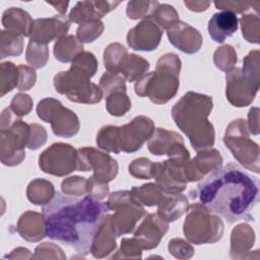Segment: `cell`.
<instances>
[{"label":"cell","instance_id":"35","mask_svg":"<svg viewBox=\"0 0 260 260\" xmlns=\"http://www.w3.org/2000/svg\"><path fill=\"white\" fill-rule=\"evenodd\" d=\"M104 30V24L101 20H91L81 23L77 28V37L80 42L91 43L99 38Z\"/></svg>","mask_w":260,"mask_h":260},{"label":"cell","instance_id":"11","mask_svg":"<svg viewBox=\"0 0 260 260\" xmlns=\"http://www.w3.org/2000/svg\"><path fill=\"white\" fill-rule=\"evenodd\" d=\"M258 88L259 81L240 68H234L226 73V99L235 107L248 106L254 100Z\"/></svg>","mask_w":260,"mask_h":260},{"label":"cell","instance_id":"23","mask_svg":"<svg viewBox=\"0 0 260 260\" xmlns=\"http://www.w3.org/2000/svg\"><path fill=\"white\" fill-rule=\"evenodd\" d=\"M32 22L34 20L26 11L15 7H11L5 10L2 17L3 26L7 30L17 34L21 37L30 36Z\"/></svg>","mask_w":260,"mask_h":260},{"label":"cell","instance_id":"26","mask_svg":"<svg viewBox=\"0 0 260 260\" xmlns=\"http://www.w3.org/2000/svg\"><path fill=\"white\" fill-rule=\"evenodd\" d=\"M131 196L138 203L146 206L158 205L161 201L165 192H162L156 184H145L141 187L132 188Z\"/></svg>","mask_w":260,"mask_h":260},{"label":"cell","instance_id":"33","mask_svg":"<svg viewBox=\"0 0 260 260\" xmlns=\"http://www.w3.org/2000/svg\"><path fill=\"white\" fill-rule=\"evenodd\" d=\"M100 88L103 91V95L107 98L114 91L126 90L125 78L119 73L105 72L100 80Z\"/></svg>","mask_w":260,"mask_h":260},{"label":"cell","instance_id":"5","mask_svg":"<svg viewBox=\"0 0 260 260\" xmlns=\"http://www.w3.org/2000/svg\"><path fill=\"white\" fill-rule=\"evenodd\" d=\"M181 61L176 54L161 56L152 71L135 83V92L139 96H148L157 105L166 104L175 96L179 87Z\"/></svg>","mask_w":260,"mask_h":260},{"label":"cell","instance_id":"39","mask_svg":"<svg viewBox=\"0 0 260 260\" xmlns=\"http://www.w3.org/2000/svg\"><path fill=\"white\" fill-rule=\"evenodd\" d=\"M19 70V83L17 85L19 90H27L29 89L36 82V72L22 64L18 66Z\"/></svg>","mask_w":260,"mask_h":260},{"label":"cell","instance_id":"2","mask_svg":"<svg viewBox=\"0 0 260 260\" xmlns=\"http://www.w3.org/2000/svg\"><path fill=\"white\" fill-rule=\"evenodd\" d=\"M190 196L229 223L254 220L252 211L259 200V182L240 166L230 162L203 179L190 191Z\"/></svg>","mask_w":260,"mask_h":260},{"label":"cell","instance_id":"17","mask_svg":"<svg viewBox=\"0 0 260 260\" xmlns=\"http://www.w3.org/2000/svg\"><path fill=\"white\" fill-rule=\"evenodd\" d=\"M168 229V222L162 220L158 214H146L141 224L137 228L134 239L141 248L149 250L158 245Z\"/></svg>","mask_w":260,"mask_h":260},{"label":"cell","instance_id":"3","mask_svg":"<svg viewBox=\"0 0 260 260\" xmlns=\"http://www.w3.org/2000/svg\"><path fill=\"white\" fill-rule=\"evenodd\" d=\"M211 110L212 98L193 91L184 94L172 110L176 125L198 152L214 143V129L207 119Z\"/></svg>","mask_w":260,"mask_h":260},{"label":"cell","instance_id":"4","mask_svg":"<svg viewBox=\"0 0 260 260\" xmlns=\"http://www.w3.org/2000/svg\"><path fill=\"white\" fill-rule=\"evenodd\" d=\"M98 69V61L92 53L81 52L72 61L68 71L59 72L54 77L56 91L65 94L75 103L95 104L101 102L103 91L90 82Z\"/></svg>","mask_w":260,"mask_h":260},{"label":"cell","instance_id":"14","mask_svg":"<svg viewBox=\"0 0 260 260\" xmlns=\"http://www.w3.org/2000/svg\"><path fill=\"white\" fill-rule=\"evenodd\" d=\"M161 36L162 28L149 16L128 31L127 44L133 50L150 52L158 47Z\"/></svg>","mask_w":260,"mask_h":260},{"label":"cell","instance_id":"37","mask_svg":"<svg viewBox=\"0 0 260 260\" xmlns=\"http://www.w3.org/2000/svg\"><path fill=\"white\" fill-rule=\"evenodd\" d=\"M153 167L154 162L142 157L132 161L129 166V173L139 179H150L153 178Z\"/></svg>","mask_w":260,"mask_h":260},{"label":"cell","instance_id":"16","mask_svg":"<svg viewBox=\"0 0 260 260\" xmlns=\"http://www.w3.org/2000/svg\"><path fill=\"white\" fill-rule=\"evenodd\" d=\"M148 149L155 155L168 154L170 157H189L181 135L167 129H156L148 142Z\"/></svg>","mask_w":260,"mask_h":260},{"label":"cell","instance_id":"1","mask_svg":"<svg viewBox=\"0 0 260 260\" xmlns=\"http://www.w3.org/2000/svg\"><path fill=\"white\" fill-rule=\"evenodd\" d=\"M46 236L86 255L94 237L111 208L90 195L70 197L59 191L43 207Z\"/></svg>","mask_w":260,"mask_h":260},{"label":"cell","instance_id":"15","mask_svg":"<svg viewBox=\"0 0 260 260\" xmlns=\"http://www.w3.org/2000/svg\"><path fill=\"white\" fill-rule=\"evenodd\" d=\"M70 27L69 19L64 15L34 20L30 30V42L47 45L55 39L65 35Z\"/></svg>","mask_w":260,"mask_h":260},{"label":"cell","instance_id":"28","mask_svg":"<svg viewBox=\"0 0 260 260\" xmlns=\"http://www.w3.org/2000/svg\"><path fill=\"white\" fill-rule=\"evenodd\" d=\"M26 193H27L28 200L36 205H40V200H41L40 194H43L45 196L48 203L52 200V198L55 195L54 186L52 185V183L43 179H37L30 182L27 187Z\"/></svg>","mask_w":260,"mask_h":260},{"label":"cell","instance_id":"25","mask_svg":"<svg viewBox=\"0 0 260 260\" xmlns=\"http://www.w3.org/2000/svg\"><path fill=\"white\" fill-rule=\"evenodd\" d=\"M83 52V46L73 36H65L60 38L54 46V55L57 60L63 63L73 61V59Z\"/></svg>","mask_w":260,"mask_h":260},{"label":"cell","instance_id":"29","mask_svg":"<svg viewBox=\"0 0 260 260\" xmlns=\"http://www.w3.org/2000/svg\"><path fill=\"white\" fill-rule=\"evenodd\" d=\"M22 53V37L9 30L1 31V59Z\"/></svg>","mask_w":260,"mask_h":260},{"label":"cell","instance_id":"27","mask_svg":"<svg viewBox=\"0 0 260 260\" xmlns=\"http://www.w3.org/2000/svg\"><path fill=\"white\" fill-rule=\"evenodd\" d=\"M192 162L196 171L203 178L207 173L218 169L221 166L222 158L217 150L211 149L208 151L199 152L198 155L192 159Z\"/></svg>","mask_w":260,"mask_h":260},{"label":"cell","instance_id":"7","mask_svg":"<svg viewBox=\"0 0 260 260\" xmlns=\"http://www.w3.org/2000/svg\"><path fill=\"white\" fill-rule=\"evenodd\" d=\"M222 232L223 224L217 216L200 203L191 205L184 222V235L190 242L196 245L214 243L221 238Z\"/></svg>","mask_w":260,"mask_h":260},{"label":"cell","instance_id":"8","mask_svg":"<svg viewBox=\"0 0 260 260\" xmlns=\"http://www.w3.org/2000/svg\"><path fill=\"white\" fill-rule=\"evenodd\" d=\"M39 166L46 174L62 177L74 171L81 172L78 150L69 144L54 143L39 157Z\"/></svg>","mask_w":260,"mask_h":260},{"label":"cell","instance_id":"38","mask_svg":"<svg viewBox=\"0 0 260 260\" xmlns=\"http://www.w3.org/2000/svg\"><path fill=\"white\" fill-rule=\"evenodd\" d=\"M10 109L13 110V112L17 116L27 115V113L31 109V100L29 95L22 94V93L15 94L13 100L11 101Z\"/></svg>","mask_w":260,"mask_h":260},{"label":"cell","instance_id":"21","mask_svg":"<svg viewBox=\"0 0 260 260\" xmlns=\"http://www.w3.org/2000/svg\"><path fill=\"white\" fill-rule=\"evenodd\" d=\"M17 232L21 238L29 242H37L46 236L43 214L28 210L18 220Z\"/></svg>","mask_w":260,"mask_h":260},{"label":"cell","instance_id":"12","mask_svg":"<svg viewBox=\"0 0 260 260\" xmlns=\"http://www.w3.org/2000/svg\"><path fill=\"white\" fill-rule=\"evenodd\" d=\"M153 122L151 119L138 116L129 124L119 127V148L124 152H134L141 148L143 143L153 133Z\"/></svg>","mask_w":260,"mask_h":260},{"label":"cell","instance_id":"41","mask_svg":"<svg viewBox=\"0 0 260 260\" xmlns=\"http://www.w3.org/2000/svg\"><path fill=\"white\" fill-rule=\"evenodd\" d=\"M49 4L53 5L55 7L56 10H58L60 13H65L67 10V6L69 4V2H61V3H53V2H48Z\"/></svg>","mask_w":260,"mask_h":260},{"label":"cell","instance_id":"32","mask_svg":"<svg viewBox=\"0 0 260 260\" xmlns=\"http://www.w3.org/2000/svg\"><path fill=\"white\" fill-rule=\"evenodd\" d=\"M151 17L159 24L161 28L170 29L176 23H178L179 15L173 6L168 4L157 5L155 10L153 11Z\"/></svg>","mask_w":260,"mask_h":260},{"label":"cell","instance_id":"19","mask_svg":"<svg viewBox=\"0 0 260 260\" xmlns=\"http://www.w3.org/2000/svg\"><path fill=\"white\" fill-rule=\"evenodd\" d=\"M238 29L236 13L228 10L214 13L208 21V32L215 43H223Z\"/></svg>","mask_w":260,"mask_h":260},{"label":"cell","instance_id":"30","mask_svg":"<svg viewBox=\"0 0 260 260\" xmlns=\"http://www.w3.org/2000/svg\"><path fill=\"white\" fill-rule=\"evenodd\" d=\"M118 132H119V127L104 126L103 128L100 129V132L96 136L98 145L107 151L119 153L121 150L119 148Z\"/></svg>","mask_w":260,"mask_h":260},{"label":"cell","instance_id":"24","mask_svg":"<svg viewBox=\"0 0 260 260\" xmlns=\"http://www.w3.org/2000/svg\"><path fill=\"white\" fill-rule=\"evenodd\" d=\"M188 209V200L182 194H164L161 201L158 204L157 214L167 221H175Z\"/></svg>","mask_w":260,"mask_h":260},{"label":"cell","instance_id":"34","mask_svg":"<svg viewBox=\"0 0 260 260\" xmlns=\"http://www.w3.org/2000/svg\"><path fill=\"white\" fill-rule=\"evenodd\" d=\"M48 60V50L47 45H41L34 42L28 43L26 49V61L27 63L39 69L45 66Z\"/></svg>","mask_w":260,"mask_h":260},{"label":"cell","instance_id":"22","mask_svg":"<svg viewBox=\"0 0 260 260\" xmlns=\"http://www.w3.org/2000/svg\"><path fill=\"white\" fill-rule=\"evenodd\" d=\"M149 68V63L141 56L128 54L127 52L121 57L114 73L122 74L125 79L132 82L138 80Z\"/></svg>","mask_w":260,"mask_h":260},{"label":"cell","instance_id":"18","mask_svg":"<svg viewBox=\"0 0 260 260\" xmlns=\"http://www.w3.org/2000/svg\"><path fill=\"white\" fill-rule=\"evenodd\" d=\"M120 2L112 1H82L77 2L70 11L69 19L76 23H84L91 20H99L111 10L115 9Z\"/></svg>","mask_w":260,"mask_h":260},{"label":"cell","instance_id":"40","mask_svg":"<svg viewBox=\"0 0 260 260\" xmlns=\"http://www.w3.org/2000/svg\"><path fill=\"white\" fill-rule=\"evenodd\" d=\"M30 135L27 147L29 149H38L41 145L46 142V132L45 129L37 124H30Z\"/></svg>","mask_w":260,"mask_h":260},{"label":"cell","instance_id":"10","mask_svg":"<svg viewBox=\"0 0 260 260\" xmlns=\"http://www.w3.org/2000/svg\"><path fill=\"white\" fill-rule=\"evenodd\" d=\"M108 203L111 210H115L112 220L117 237L131 233L136 222L144 214L143 207L132 198L130 191L112 193Z\"/></svg>","mask_w":260,"mask_h":260},{"label":"cell","instance_id":"6","mask_svg":"<svg viewBox=\"0 0 260 260\" xmlns=\"http://www.w3.org/2000/svg\"><path fill=\"white\" fill-rule=\"evenodd\" d=\"M12 114L7 108L1 116V161L6 166L21 162L30 135V126L21 120H14Z\"/></svg>","mask_w":260,"mask_h":260},{"label":"cell","instance_id":"31","mask_svg":"<svg viewBox=\"0 0 260 260\" xmlns=\"http://www.w3.org/2000/svg\"><path fill=\"white\" fill-rule=\"evenodd\" d=\"M107 110L113 116H123L131 108V103L126 94V90H118L107 98Z\"/></svg>","mask_w":260,"mask_h":260},{"label":"cell","instance_id":"36","mask_svg":"<svg viewBox=\"0 0 260 260\" xmlns=\"http://www.w3.org/2000/svg\"><path fill=\"white\" fill-rule=\"evenodd\" d=\"M3 65L7 69L8 75L3 69H1V96H3L6 92L11 91L13 87L17 86L19 81L18 67H15L11 62L3 63Z\"/></svg>","mask_w":260,"mask_h":260},{"label":"cell","instance_id":"20","mask_svg":"<svg viewBox=\"0 0 260 260\" xmlns=\"http://www.w3.org/2000/svg\"><path fill=\"white\" fill-rule=\"evenodd\" d=\"M168 37L170 43L176 48L180 49L182 52H184L185 40H187L191 54L198 52L202 44V38L199 31L183 21H179L168 29Z\"/></svg>","mask_w":260,"mask_h":260},{"label":"cell","instance_id":"9","mask_svg":"<svg viewBox=\"0 0 260 260\" xmlns=\"http://www.w3.org/2000/svg\"><path fill=\"white\" fill-rule=\"evenodd\" d=\"M37 113L41 120L51 123L53 133L57 136L71 137L78 132L77 116L74 112L64 108L58 100L44 99L39 103Z\"/></svg>","mask_w":260,"mask_h":260},{"label":"cell","instance_id":"13","mask_svg":"<svg viewBox=\"0 0 260 260\" xmlns=\"http://www.w3.org/2000/svg\"><path fill=\"white\" fill-rule=\"evenodd\" d=\"M78 153L81 161V172L92 170V177L102 183H108L116 177L118 165L109 154L91 147L79 148Z\"/></svg>","mask_w":260,"mask_h":260}]
</instances>
